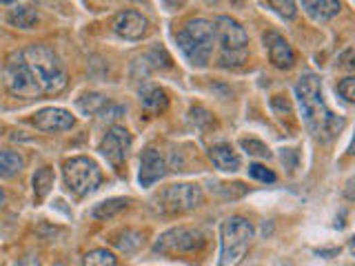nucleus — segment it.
<instances>
[{"label":"nucleus","mask_w":355,"mask_h":266,"mask_svg":"<svg viewBox=\"0 0 355 266\" xmlns=\"http://www.w3.org/2000/svg\"><path fill=\"white\" fill-rule=\"evenodd\" d=\"M9 25L11 27H18V29H33L38 25V14L33 11L31 7H16L9 11Z\"/></svg>","instance_id":"a211bd4d"},{"label":"nucleus","mask_w":355,"mask_h":266,"mask_svg":"<svg viewBox=\"0 0 355 266\" xmlns=\"http://www.w3.org/2000/svg\"><path fill=\"white\" fill-rule=\"evenodd\" d=\"M127 206H129V200H125V197L105 200V202H100V204L94 206L92 218H96V220H109V218L122 213V211H125Z\"/></svg>","instance_id":"6ab92c4d"},{"label":"nucleus","mask_w":355,"mask_h":266,"mask_svg":"<svg viewBox=\"0 0 355 266\" xmlns=\"http://www.w3.org/2000/svg\"><path fill=\"white\" fill-rule=\"evenodd\" d=\"M83 266H118V260H116V255L107 249H94L85 253Z\"/></svg>","instance_id":"5701e85b"},{"label":"nucleus","mask_w":355,"mask_h":266,"mask_svg":"<svg viewBox=\"0 0 355 266\" xmlns=\"http://www.w3.org/2000/svg\"><path fill=\"white\" fill-rule=\"evenodd\" d=\"M55 266H62V264H55Z\"/></svg>","instance_id":"2f4dec72"},{"label":"nucleus","mask_w":355,"mask_h":266,"mask_svg":"<svg viewBox=\"0 0 355 266\" xmlns=\"http://www.w3.org/2000/svg\"><path fill=\"white\" fill-rule=\"evenodd\" d=\"M25 169V160L18 151L3 149L0 151V180H11V177L20 175V171Z\"/></svg>","instance_id":"dca6fc26"},{"label":"nucleus","mask_w":355,"mask_h":266,"mask_svg":"<svg viewBox=\"0 0 355 266\" xmlns=\"http://www.w3.org/2000/svg\"><path fill=\"white\" fill-rule=\"evenodd\" d=\"M184 3H187V0H162V5L169 7V9H180Z\"/></svg>","instance_id":"cd10ccee"},{"label":"nucleus","mask_w":355,"mask_h":266,"mask_svg":"<svg viewBox=\"0 0 355 266\" xmlns=\"http://www.w3.org/2000/svg\"><path fill=\"white\" fill-rule=\"evenodd\" d=\"M62 177L67 188L76 197H87L89 193H94L96 188L103 182V171L100 166L87 158V155H76V158L67 160L62 164Z\"/></svg>","instance_id":"39448f33"},{"label":"nucleus","mask_w":355,"mask_h":266,"mask_svg":"<svg viewBox=\"0 0 355 266\" xmlns=\"http://www.w3.org/2000/svg\"><path fill=\"white\" fill-rule=\"evenodd\" d=\"M114 244H116L118 251H122L125 255H131V253H136L142 247V233L133 231V229H127V231H122L120 236L114 240Z\"/></svg>","instance_id":"412c9836"},{"label":"nucleus","mask_w":355,"mask_h":266,"mask_svg":"<svg viewBox=\"0 0 355 266\" xmlns=\"http://www.w3.org/2000/svg\"><path fill=\"white\" fill-rule=\"evenodd\" d=\"M209 158L214 162L216 169L220 171H238L240 169V155L238 151L231 147V144H216V147L209 149Z\"/></svg>","instance_id":"4468645a"},{"label":"nucleus","mask_w":355,"mask_h":266,"mask_svg":"<svg viewBox=\"0 0 355 266\" xmlns=\"http://www.w3.org/2000/svg\"><path fill=\"white\" fill-rule=\"evenodd\" d=\"M295 98L300 105V114L306 129L320 140H331L344 129V118L336 116L327 107L324 96H322V82L320 76L315 73H304L295 85Z\"/></svg>","instance_id":"f03ea898"},{"label":"nucleus","mask_w":355,"mask_h":266,"mask_svg":"<svg viewBox=\"0 0 355 266\" xmlns=\"http://www.w3.org/2000/svg\"><path fill=\"white\" fill-rule=\"evenodd\" d=\"M249 175L253 177V180H260V182H275V173L271 169H266V166L262 164H251L249 166Z\"/></svg>","instance_id":"a878e982"},{"label":"nucleus","mask_w":355,"mask_h":266,"mask_svg":"<svg viewBox=\"0 0 355 266\" xmlns=\"http://www.w3.org/2000/svg\"><path fill=\"white\" fill-rule=\"evenodd\" d=\"M302 7L313 20H331L340 14V0H302Z\"/></svg>","instance_id":"2eb2a0df"},{"label":"nucleus","mask_w":355,"mask_h":266,"mask_svg":"<svg viewBox=\"0 0 355 266\" xmlns=\"http://www.w3.org/2000/svg\"><path fill=\"white\" fill-rule=\"evenodd\" d=\"M240 144H242V149L247 151L249 155H253V158H264L266 160L271 155L269 147H266V144H262L260 140H247V138H244Z\"/></svg>","instance_id":"393cba45"},{"label":"nucleus","mask_w":355,"mask_h":266,"mask_svg":"<svg viewBox=\"0 0 355 266\" xmlns=\"http://www.w3.org/2000/svg\"><path fill=\"white\" fill-rule=\"evenodd\" d=\"M277 266H293L291 262H282V264H277Z\"/></svg>","instance_id":"7c9ffc66"},{"label":"nucleus","mask_w":355,"mask_h":266,"mask_svg":"<svg viewBox=\"0 0 355 266\" xmlns=\"http://www.w3.org/2000/svg\"><path fill=\"white\" fill-rule=\"evenodd\" d=\"M253 240V224L242 215H231L220 227V266H236L244 260Z\"/></svg>","instance_id":"20e7f679"},{"label":"nucleus","mask_w":355,"mask_h":266,"mask_svg":"<svg viewBox=\"0 0 355 266\" xmlns=\"http://www.w3.org/2000/svg\"><path fill=\"white\" fill-rule=\"evenodd\" d=\"M164 173H166V162L162 158V153L158 149H144L140 158V171H138L140 186L155 184Z\"/></svg>","instance_id":"f8f14e48"},{"label":"nucleus","mask_w":355,"mask_h":266,"mask_svg":"<svg viewBox=\"0 0 355 266\" xmlns=\"http://www.w3.org/2000/svg\"><path fill=\"white\" fill-rule=\"evenodd\" d=\"M3 204H5V191L0 188V206H3Z\"/></svg>","instance_id":"c756f323"},{"label":"nucleus","mask_w":355,"mask_h":266,"mask_svg":"<svg viewBox=\"0 0 355 266\" xmlns=\"http://www.w3.org/2000/svg\"><path fill=\"white\" fill-rule=\"evenodd\" d=\"M205 202V193L198 184L191 182H182V184H171L166 186L164 191L155 197V206H158L160 213H187V211H193Z\"/></svg>","instance_id":"0eeeda50"},{"label":"nucleus","mask_w":355,"mask_h":266,"mask_svg":"<svg viewBox=\"0 0 355 266\" xmlns=\"http://www.w3.org/2000/svg\"><path fill=\"white\" fill-rule=\"evenodd\" d=\"M338 94L347 100V103H353L355 100V78L353 76H347L344 80H340L338 85Z\"/></svg>","instance_id":"bb28decb"},{"label":"nucleus","mask_w":355,"mask_h":266,"mask_svg":"<svg viewBox=\"0 0 355 266\" xmlns=\"http://www.w3.org/2000/svg\"><path fill=\"white\" fill-rule=\"evenodd\" d=\"M207 244V236L200 229L178 227L164 231L162 236L155 240L153 253L166 255V258H175V255H189L202 251Z\"/></svg>","instance_id":"423d86ee"},{"label":"nucleus","mask_w":355,"mask_h":266,"mask_svg":"<svg viewBox=\"0 0 355 266\" xmlns=\"http://www.w3.org/2000/svg\"><path fill=\"white\" fill-rule=\"evenodd\" d=\"M214 29H216V38L220 40L225 51H244V47L249 44V33L244 31V27L238 20H233L229 16L216 18Z\"/></svg>","instance_id":"1a4fd4ad"},{"label":"nucleus","mask_w":355,"mask_h":266,"mask_svg":"<svg viewBox=\"0 0 355 266\" xmlns=\"http://www.w3.org/2000/svg\"><path fill=\"white\" fill-rule=\"evenodd\" d=\"M76 105L85 116H105L107 109L111 107L109 100L103 94H85V96L78 98Z\"/></svg>","instance_id":"f3484780"},{"label":"nucleus","mask_w":355,"mask_h":266,"mask_svg":"<svg viewBox=\"0 0 355 266\" xmlns=\"http://www.w3.org/2000/svg\"><path fill=\"white\" fill-rule=\"evenodd\" d=\"M14 3H18V0H0V5H14Z\"/></svg>","instance_id":"c85d7f7f"},{"label":"nucleus","mask_w":355,"mask_h":266,"mask_svg":"<svg viewBox=\"0 0 355 266\" xmlns=\"http://www.w3.org/2000/svg\"><path fill=\"white\" fill-rule=\"evenodd\" d=\"M264 44H266V49H269L271 62L277 66V69H291L295 62V53L291 49V44H288L280 33L269 31L264 36Z\"/></svg>","instance_id":"ddd939ff"},{"label":"nucleus","mask_w":355,"mask_h":266,"mask_svg":"<svg viewBox=\"0 0 355 266\" xmlns=\"http://www.w3.org/2000/svg\"><path fill=\"white\" fill-rule=\"evenodd\" d=\"M175 40L189 62L196 66H205L211 58V53H214L216 29L209 20L193 18L184 22V27L178 31Z\"/></svg>","instance_id":"7ed1b4c3"},{"label":"nucleus","mask_w":355,"mask_h":266,"mask_svg":"<svg viewBox=\"0 0 355 266\" xmlns=\"http://www.w3.org/2000/svg\"><path fill=\"white\" fill-rule=\"evenodd\" d=\"M266 3H269V7L275 11L277 16H282L286 20L295 18V14H297L295 0H266Z\"/></svg>","instance_id":"b1692460"},{"label":"nucleus","mask_w":355,"mask_h":266,"mask_svg":"<svg viewBox=\"0 0 355 266\" xmlns=\"http://www.w3.org/2000/svg\"><path fill=\"white\" fill-rule=\"evenodd\" d=\"M147 27H149V20L144 18L140 11H133V9L120 11L114 18V31L125 40H140L144 33H147Z\"/></svg>","instance_id":"9b49d317"},{"label":"nucleus","mask_w":355,"mask_h":266,"mask_svg":"<svg viewBox=\"0 0 355 266\" xmlns=\"http://www.w3.org/2000/svg\"><path fill=\"white\" fill-rule=\"evenodd\" d=\"M67 80L64 64L44 44H29L27 49L9 53L3 64V82L16 98L58 96L64 91Z\"/></svg>","instance_id":"f257e3e1"},{"label":"nucleus","mask_w":355,"mask_h":266,"mask_svg":"<svg viewBox=\"0 0 355 266\" xmlns=\"http://www.w3.org/2000/svg\"><path fill=\"white\" fill-rule=\"evenodd\" d=\"M33 127L47 133H55V131H69L76 125V118L69 114L67 109L60 107H47L40 109L36 116H33Z\"/></svg>","instance_id":"9d476101"},{"label":"nucleus","mask_w":355,"mask_h":266,"mask_svg":"<svg viewBox=\"0 0 355 266\" xmlns=\"http://www.w3.org/2000/svg\"><path fill=\"white\" fill-rule=\"evenodd\" d=\"M51 186H53V171L49 166H42V169H38L36 175H33V195H36L38 202L49 195Z\"/></svg>","instance_id":"4be33fe9"},{"label":"nucleus","mask_w":355,"mask_h":266,"mask_svg":"<svg viewBox=\"0 0 355 266\" xmlns=\"http://www.w3.org/2000/svg\"><path fill=\"white\" fill-rule=\"evenodd\" d=\"M131 142H133L131 133L125 127L114 125L107 131V136L103 138V142H100V153L105 155L107 162H111L114 166H120L122 162L127 160Z\"/></svg>","instance_id":"6e6552de"},{"label":"nucleus","mask_w":355,"mask_h":266,"mask_svg":"<svg viewBox=\"0 0 355 266\" xmlns=\"http://www.w3.org/2000/svg\"><path fill=\"white\" fill-rule=\"evenodd\" d=\"M140 100H142V107L149 109V111H164L166 105H169V98H166L164 89H160V87H147V89H142Z\"/></svg>","instance_id":"aec40b11"}]
</instances>
